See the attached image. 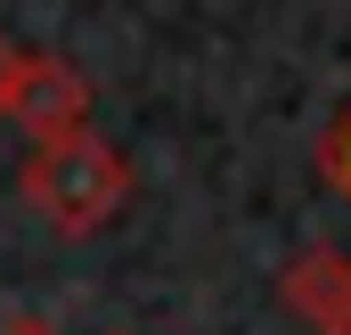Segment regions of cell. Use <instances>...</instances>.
Masks as SVG:
<instances>
[{
    "label": "cell",
    "mask_w": 351,
    "mask_h": 335,
    "mask_svg": "<svg viewBox=\"0 0 351 335\" xmlns=\"http://www.w3.org/2000/svg\"><path fill=\"white\" fill-rule=\"evenodd\" d=\"M25 58H33V49H16V41L0 33V115L16 106V82H25Z\"/></svg>",
    "instance_id": "5"
},
{
    "label": "cell",
    "mask_w": 351,
    "mask_h": 335,
    "mask_svg": "<svg viewBox=\"0 0 351 335\" xmlns=\"http://www.w3.org/2000/svg\"><path fill=\"white\" fill-rule=\"evenodd\" d=\"M16 188H25V205H33L49 229L90 238V229H106V221L123 213L131 164H123L98 131H74V139H58V148H33L25 172H16Z\"/></svg>",
    "instance_id": "1"
},
{
    "label": "cell",
    "mask_w": 351,
    "mask_h": 335,
    "mask_svg": "<svg viewBox=\"0 0 351 335\" xmlns=\"http://www.w3.org/2000/svg\"><path fill=\"white\" fill-rule=\"evenodd\" d=\"M0 335H58V327H49V319H8Z\"/></svg>",
    "instance_id": "6"
},
{
    "label": "cell",
    "mask_w": 351,
    "mask_h": 335,
    "mask_svg": "<svg viewBox=\"0 0 351 335\" xmlns=\"http://www.w3.org/2000/svg\"><path fill=\"white\" fill-rule=\"evenodd\" d=\"M278 294H286V311L311 335H351V262L343 253H327V246L294 253L278 270Z\"/></svg>",
    "instance_id": "3"
},
{
    "label": "cell",
    "mask_w": 351,
    "mask_h": 335,
    "mask_svg": "<svg viewBox=\"0 0 351 335\" xmlns=\"http://www.w3.org/2000/svg\"><path fill=\"white\" fill-rule=\"evenodd\" d=\"M319 164H327V180H335V188L351 196V115L335 123V131H327V139H319Z\"/></svg>",
    "instance_id": "4"
},
{
    "label": "cell",
    "mask_w": 351,
    "mask_h": 335,
    "mask_svg": "<svg viewBox=\"0 0 351 335\" xmlns=\"http://www.w3.org/2000/svg\"><path fill=\"white\" fill-rule=\"evenodd\" d=\"M8 123L33 131V148H58V139L90 131V82L66 66V58H25V82H16Z\"/></svg>",
    "instance_id": "2"
}]
</instances>
